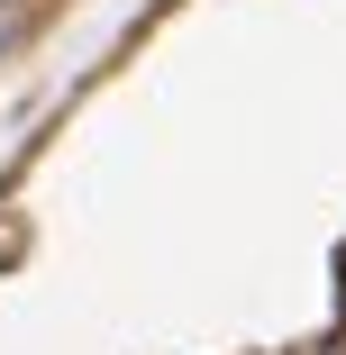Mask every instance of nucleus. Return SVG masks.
<instances>
[{"mask_svg":"<svg viewBox=\"0 0 346 355\" xmlns=\"http://www.w3.org/2000/svg\"><path fill=\"white\" fill-rule=\"evenodd\" d=\"M10 28H19V10H0V37H10Z\"/></svg>","mask_w":346,"mask_h":355,"instance_id":"1","label":"nucleus"}]
</instances>
